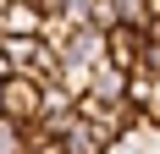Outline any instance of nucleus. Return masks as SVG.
Returning <instances> with one entry per match:
<instances>
[{
  "mask_svg": "<svg viewBox=\"0 0 160 154\" xmlns=\"http://www.w3.org/2000/svg\"><path fill=\"white\" fill-rule=\"evenodd\" d=\"M0 77H33V83H61V50L50 39H0Z\"/></svg>",
  "mask_w": 160,
  "mask_h": 154,
  "instance_id": "nucleus-1",
  "label": "nucleus"
},
{
  "mask_svg": "<svg viewBox=\"0 0 160 154\" xmlns=\"http://www.w3.org/2000/svg\"><path fill=\"white\" fill-rule=\"evenodd\" d=\"M0 116H11L22 127L44 121V83H33V77H0Z\"/></svg>",
  "mask_w": 160,
  "mask_h": 154,
  "instance_id": "nucleus-2",
  "label": "nucleus"
},
{
  "mask_svg": "<svg viewBox=\"0 0 160 154\" xmlns=\"http://www.w3.org/2000/svg\"><path fill=\"white\" fill-rule=\"evenodd\" d=\"M44 6L39 0H17V6H0V39H44Z\"/></svg>",
  "mask_w": 160,
  "mask_h": 154,
  "instance_id": "nucleus-3",
  "label": "nucleus"
},
{
  "mask_svg": "<svg viewBox=\"0 0 160 154\" xmlns=\"http://www.w3.org/2000/svg\"><path fill=\"white\" fill-rule=\"evenodd\" d=\"M149 39L138 28H111V50H105V61L111 66H127V72H138V61H144Z\"/></svg>",
  "mask_w": 160,
  "mask_h": 154,
  "instance_id": "nucleus-4",
  "label": "nucleus"
},
{
  "mask_svg": "<svg viewBox=\"0 0 160 154\" xmlns=\"http://www.w3.org/2000/svg\"><path fill=\"white\" fill-rule=\"evenodd\" d=\"M127 83H132L127 66L99 61V66H94V88H88V94H99V99H127Z\"/></svg>",
  "mask_w": 160,
  "mask_h": 154,
  "instance_id": "nucleus-5",
  "label": "nucleus"
},
{
  "mask_svg": "<svg viewBox=\"0 0 160 154\" xmlns=\"http://www.w3.org/2000/svg\"><path fill=\"white\" fill-rule=\"evenodd\" d=\"M66 154H111V143L99 138V132H94L88 121H78L72 132H66Z\"/></svg>",
  "mask_w": 160,
  "mask_h": 154,
  "instance_id": "nucleus-6",
  "label": "nucleus"
},
{
  "mask_svg": "<svg viewBox=\"0 0 160 154\" xmlns=\"http://www.w3.org/2000/svg\"><path fill=\"white\" fill-rule=\"evenodd\" d=\"M138 72H149V77H160V44H149V50H144V61H138Z\"/></svg>",
  "mask_w": 160,
  "mask_h": 154,
  "instance_id": "nucleus-7",
  "label": "nucleus"
},
{
  "mask_svg": "<svg viewBox=\"0 0 160 154\" xmlns=\"http://www.w3.org/2000/svg\"><path fill=\"white\" fill-rule=\"evenodd\" d=\"M83 6H88V11H99V6H105V0H83Z\"/></svg>",
  "mask_w": 160,
  "mask_h": 154,
  "instance_id": "nucleus-8",
  "label": "nucleus"
},
{
  "mask_svg": "<svg viewBox=\"0 0 160 154\" xmlns=\"http://www.w3.org/2000/svg\"><path fill=\"white\" fill-rule=\"evenodd\" d=\"M149 6H155V17H160V0H149Z\"/></svg>",
  "mask_w": 160,
  "mask_h": 154,
  "instance_id": "nucleus-9",
  "label": "nucleus"
},
{
  "mask_svg": "<svg viewBox=\"0 0 160 154\" xmlns=\"http://www.w3.org/2000/svg\"><path fill=\"white\" fill-rule=\"evenodd\" d=\"M0 6H17V0H0Z\"/></svg>",
  "mask_w": 160,
  "mask_h": 154,
  "instance_id": "nucleus-10",
  "label": "nucleus"
},
{
  "mask_svg": "<svg viewBox=\"0 0 160 154\" xmlns=\"http://www.w3.org/2000/svg\"><path fill=\"white\" fill-rule=\"evenodd\" d=\"M155 127H160V116H155Z\"/></svg>",
  "mask_w": 160,
  "mask_h": 154,
  "instance_id": "nucleus-11",
  "label": "nucleus"
}]
</instances>
